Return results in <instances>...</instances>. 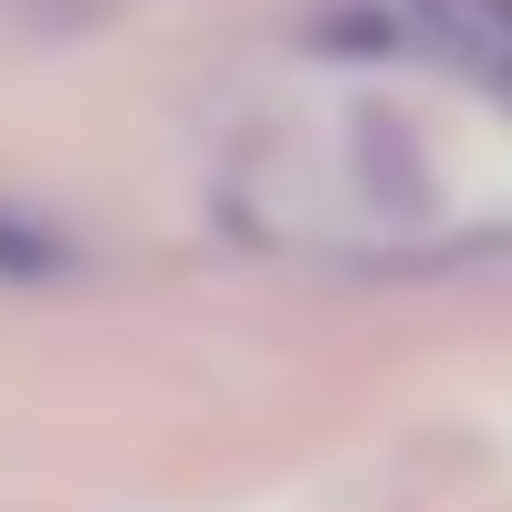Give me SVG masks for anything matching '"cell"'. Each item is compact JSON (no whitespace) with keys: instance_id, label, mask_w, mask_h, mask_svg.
<instances>
[{"instance_id":"obj_1","label":"cell","mask_w":512,"mask_h":512,"mask_svg":"<svg viewBox=\"0 0 512 512\" xmlns=\"http://www.w3.org/2000/svg\"><path fill=\"white\" fill-rule=\"evenodd\" d=\"M398 21L429 42V63H450L460 84L512 105V0H398Z\"/></svg>"},{"instance_id":"obj_2","label":"cell","mask_w":512,"mask_h":512,"mask_svg":"<svg viewBox=\"0 0 512 512\" xmlns=\"http://www.w3.org/2000/svg\"><path fill=\"white\" fill-rule=\"evenodd\" d=\"M0 272H63V241L32 220H0Z\"/></svg>"}]
</instances>
